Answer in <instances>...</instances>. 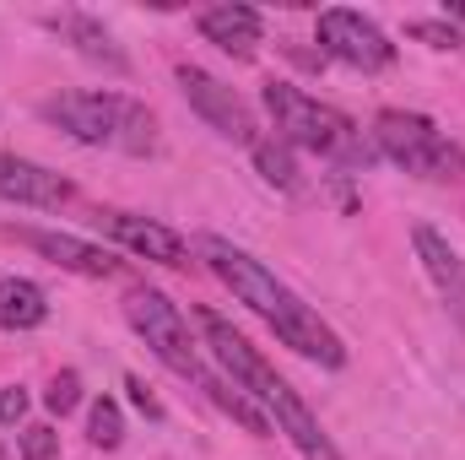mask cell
Returning <instances> with one entry per match:
<instances>
[{
    "instance_id": "22",
    "label": "cell",
    "mask_w": 465,
    "mask_h": 460,
    "mask_svg": "<svg viewBox=\"0 0 465 460\" xmlns=\"http://www.w3.org/2000/svg\"><path fill=\"white\" fill-rule=\"evenodd\" d=\"M22 412H27V390H22V385L0 390V423L11 428V423H22Z\"/></svg>"
},
{
    "instance_id": "17",
    "label": "cell",
    "mask_w": 465,
    "mask_h": 460,
    "mask_svg": "<svg viewBox=\"0 0 465 460\" xmlns=\"http://www.w3.org/2000/svg\"><path fill=\"white\" fill-rule=\"evenodd\" d=\"M87 439L98 445V450H119V439H124V417H119V406L109 395H98L93 406H87Z\"/></svg>"
},
{
    "instance_id": "16",
    "label": "cell",
    "mask_w": 465,
    "mask_h": 460,
    "mask_svg": "<svg viewBox=\"0 0 465 460\" xmlns=\"http://www.w3.org/2000/svg\"><path fill=\"white\" fill-rule=\"evenodd\" d=\"M249 152H254V168H260L265 185L298 190V163H292V146H287V141H254Z\"/></svg>"
},
{
    "instance_id": "5",
    "label": "cell",
    "mask_w": 465,
    "mask_h": 460,
    "mask_svg": "<svg viewBox=\"0 0 465 460\" xmlns=\"http://www.w3.org/2000/svg\"><path fill=\"white\" fill-rule=\"evenodd\" d=\"M124 320L135 325V336L152 346L173 374H184V379H201L206 368H201V352L190 342V325H184V315L168 304V293H157V287H130L124 293Z\"/></svg>"
},
{
    "instance_id": "18",
    "label": "cell",
    "mask_w": 465,
    "mask_h": 460,
    "mask_svg": "<svg viewBox=\"0 0 465 460\" xmlns=\"http://www.w3.org/2000/svg\"><path fill=\"white\" fill-rule=\"evenodd\" d=\"M16 450H22V460H60V434L49 423H27L16 434Z\"/></svg>"
},
{
    "instance_id": "20",
    "label": "cell",
    "mask_w": 465,
    "mask_h": 460,
    "mask_svg": "<svg viewBox=\"0 0 465 460\" xmlns=\"http://www.w3.org/2000/svg\"><path fill=\"white\" fill-rule=\"evenodd\" d=\"M406 33L422 38V44H433V49H460V33L450 22H406Z\"/></svg>"
},
{
    "instance_id": "12",
    "label": "cell",
    "mask_w": 465,
    "mask_h": 460,
    "mask_svg": "<svg viewBox=\"0 0 465 460\" xmlns=\"http://www.w3.org/2000/svg\"><path fill=\"white\" fill-rule=\"evenodd\" d=\"M44 27H49V33H60L82 60H93V65H104V71H114V76L130 71L124 49L114 44V33H109L98 16H87V11H49V16H44Z\"/></svg>"
},
{
    "instance_id": "9",
    "label": "cell",
    "mask_w": 465,
    "mask_h": 460,
    "mask_svg": "<svg viewBox=\"0 0 465 460\" xmlns=\"http://www.w3.org/2000/svg\"><path fill=\"white\" fill-rule=\"evenodd\" d=\"M98 228H109L119 244H124L130 255H141V260H157V265H173V271L195 265V260H190V244L173 228L152 223V217H135V212H98Z\"/></svg>"
},
{
    "instance_id": "2",
    "label": "cell",
    "mask_w": 465,
    "mask_h": 460,
    "mask_svg": "<svg viewBox=\"0 0 465 460\" xmlns=\"http://www.w3.org/2000/svg\"><path fill=\"white\" fill-rule=\"evenodd\" d=\"M260 104H265V115L276 119V141H287V146H303V152H314L325 163H373L379 157V146H368L362 130L341 109L309 98L292 82H265Z\"/></svg>"
},
{
    "instance_id": "8",
    "label": "cell",
    "mask_w": 465,
    "mask_h": 460,
    "mask_svg": "<svg viewBox=\"0 0 465 460\" xmlns=\"http://www.w3.org/2000/svg\"><path fill=\"white\" fill-rule=\"evenodd\" d=\"M0 201L11 206H38V212H60L76 201V185L49 174L44 163H27L16 152H0Z\"/></svg>"
},
{
    "instance_id": "14",
    "label": "cell",
    "mask_w": 465,
    "mask_h": 460,
    "mask_svg": "<svg viewBox=\"0 0 465 460\" xmlns=\"http://www.w3.org/2000/svg\"><path fill=\"white\" fill-rule=\"evenodd\" d=\"M49 320V298L27 276H0V331H33Z\"/></svg>"
},
{
    "instance_id": "11",
    "label": "cell",
    "mask_w": 465,
    "mask_h": 460,
    "mask_svg": "<svg viewBox=\"0 0 465 460\" xmlns=\"http://www.w3.org/2000/svg\"><path fill=\"white\" fill-rule=\"evenodd\" d=\"M411 249H417V260H422L428 282L439 287V298L455 309V320L465 325V260L450 249V238H444L439 228H428V223H417V228H411Z\"/></svg>"
},
{
    "instance_id": "10",
    "label": "cell",
    "mask_w": 465,
    "mask_h": 460,
    "mask_svg": "<svg viewBox=\"0 0 465 460\" xmlns=\"http://www.w3.org/2000/svg\"><path fill=\"white\" fill-rule=\"evenodd\" d=\"M5 238H16V244H27V249H38L44 260H54L60 271H76V276H114L119 260L109 249H98V244H87V238H76V233H49V228H5Z\"/></svg>"
},
{
    "instance_id": "15",
    "label": "cell",
    "mask_w": 465,
    "mask_h": 460,
    "mask_svg": "<svg viewBox=\"0 0 465 460\" xmlns=\"http://www.w3.org/2000/svg\"><path fill=\"white\" fill-rule=\"evenodd\" d=\"M201 385L212 390V401L228 412L232 423H243L254 439H271V417H265V406H260L249 390H238V385H228V379H212V374H201Z\"/></svg>"
},
{
    "instance_id": "6",
    "label": "cell",
    "mask_w": 465,
    "mask_h": 460,
    "mask_svg": "<svg viewBox=\"0 0 465 460\" xmlns=\"http://www.w3.org/2000/svg\"><path fill=\"white\" fill-rule=\"evenodd\" d=\"M314 38H320V55L341 60L351 71H390V65H395V44L384 38V27L368 22L362 11H347V5L320 11Z\"/></svg>"
},
{
    "instance_id": "4",
    "label": "cell",
    "mask_w": 465,
    "mask_h": 460,
    "mask_svg": "<svg viewBox=\"0 0 465 460\" xmlns=\"http://www.w3.org/2000/svg\"><path fill=\"white\" fill-rule=\"evenodd\" d=\"M373 146L401 163L406 174L417 179H433V185H465V146L450 141L428 115H406V109H384L373 119Z\"/></svg>"
},
{
    "instance_id": "7",
    "label": "cell",
    "mask_w": 465,
    "mask_h": 460,
    "mask_svg": "<svg viewBox=\"0 0 465 460\" xmlns=\"http://www.w3.org/2000/svg\"><path fill=\"white\" fill-rule=\"evenodd\" d=\"M173 76H179L184 104L206 119L223 141H238V146H254V141H260V135H254V130H260V125H254V109L232 93L228 82H217V76H212V71H201V65H179Z\"/></svg>"
},
{
    "instance_id": "21",
    "label": "cell",
    "mask_w": 465,
    "mask_h": 460,
    "mask_svg": "<svg viewBox=\"0 0 465 460\" xmlns=\"http://www.w3.org/2000/svg\"><path fill=\"white\" fill-rule=\"evenodd\" d=\"M124 390H130V401H135V406H141L152 423H163V401L146 390V379H141V374H130V379H124Z\"/></svg>"
},
{
    "instance_id": "19",
    "label": "cell",
    "mask_w": 465,
    "mask_h": 460,
    "mask_svg": "<svg viewBox=\"0 0 465 460\" xmlns=\"http://www.w3.org/2000/svg\"><path fill=\"white\" fill-rule=\"evenodd\" d=\"M44 406L54 412V417H65V412H76L82 406V379L65 368V374H54L49 379V390H44Z\"/></svg>"
},
{
    "instance_id": "1",
    "label": "cell",
    "mask_w": 465,
    "mask_h": 460,
    "mask_svg": "<svg viewBox=\"0 0 465 460\" xmlns=\"http://www.w3.org/2000/svg\"><path fill=\"white\" fill-rule=\"evenodd\" d=\"M195 249H201V260L232 287V298L249 304V309L282 336V346H292L298 357H309V363H320V368H347V346H341V336H336V331L287 287V282H276L254 255H243L238 244L217 238V233H206Z\"/></svg>"
},
{
    "instance_id": "3",
    "label": "cell",
    "mask_w": 465,
    "mask_h": 460,
    "mask_svg": "<svg viewBox=\"0 0 465 460\" xmlns=\"http://www.w3.org/2000/svg\"><path fill=\"white\" fill-rule=\"evenodd\" d=\"M44 119H54L82 146H109L124 157L157 152V115L124 93H65L44 104Z\"/></svg>"
},
{
    "instance_id": "13",
    "label": "cell",
    "mask_w": 465,
    "mask_h": 460,
    "mask_svg": "<svg viewBox=\"0 0 465 460\" xmlns=\"http://www.w3.org/2000/svg\"><path fill=\"white\" fill-rule=\"evenodd\" d=\"M201 38L232 60H254V49L265 38V16L254 5H212V11H201Z\"/></svg>"
}]
</instances>
